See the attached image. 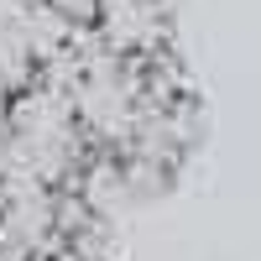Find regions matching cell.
Here are the masks:
<instances>
[{
    "instance_id": "1",
    "label": "cell",
    "mask_w": 261,
    "mask_h": 261,
    "mask_svg": "<svg viewBox=\"0 0 261 261\" xmlns=\"http://www.w3.org/2000/svg\"><path fill=\"white\" fill-rule=\"evenodd\" d=\"M11 99H16V84L0 79V162H6V141H11Z\"/></svg>"
},
{
    "instance_id": "2",
    "label": "cell",
    "mask_w": 261,
    "mask_h": 261,
    "mask_svg": "<svg viewBox=\"0 0 261 261\" xmlns=\"http://www.w3.org/2000/svg\"><path fill=\"white\" fill-rule=\"evenodd\" d=\"M0 261H21V256H0Z\"/></svg>"
}]
</instances>
